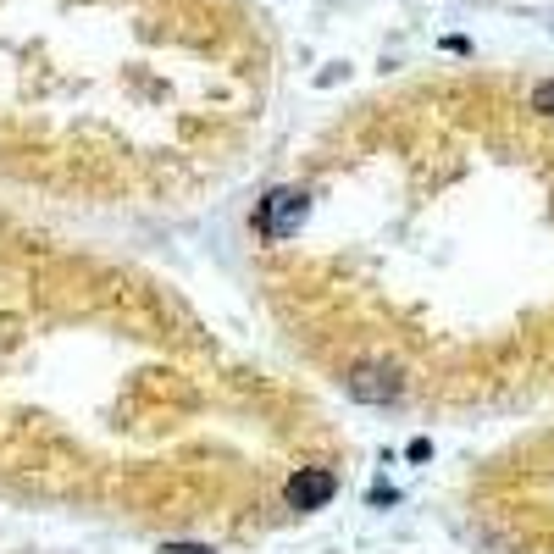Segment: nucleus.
<instances>
[{"label": "nucleus", "mask_w": 554, "mask_h": 554, "mask_svg": "<svg viewBox=\"0 0 554 554\" xmlns=\"http://www.w3.org/2000/svg\"><path fill=\"white\" fill-rule=\"evenodd\" d=\"M344 394L361 399V405H394V399L405 394V383H399L394 366H383V361H361V366H350V377H344Z\"/></svg>", "instance_id": "1"}, {"label": "nucleus", "mask_w": 554, "mask_h": 554, "mask_svg": "<svg viewBox=\"0 0 554 554\" xmlns=\"http://www.w3.org/2000/svg\"><path fill=\"white\" fill-rule=\"evenodd\" d=\"M333 494H338V477H333V471H322V466H305V471H294V477H289V488H283V499H289L294 510H322Z\"/></svg>", "instance_id": "3"}, {"label": "nucleus", "mask_w": 554, "mask_h": 554, "mask_svg": "<svg viewBox=\"0 0 554 554\" xmlns=\"http://www.w3.org/2000/svg\"><path fill=\"white\" fill-rule=\"evenodd\" d=\"M305 222V189H272L261 200V217H255V228H261V239H289V233H300Z\"/></svg>", "instance_id": "2"}, {"label": "nucleus", "mask_w": 554, "mask_h": 554, "mask_svg": "<svg viewBox=\"0 0 554 554\" xmlns=\"http://www.w3.org/2000/svg\"><path fill=\"white\" fill-rule=\"evenodd\" d=\"M532 111H543V117H554V78H543V84L532 89Z\"/></svg>", "instance_id": "4"}, {"label": "nucleus", "mask_w": 554, "mask_h": 554, "mask_svg": "<svg viewBox=\"0 0 554 554\" xmlns=\"http://www.w3.org/2000/svg\"><path fill=\"white\" fill-rule=\"evenodd\" d=\"M167 554H217V549H205V543H172Z\"/></svg>", "instance_id": "5"}]
</instances>
